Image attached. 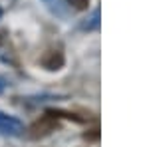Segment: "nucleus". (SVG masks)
<instances>
[{
	"mask_svg": "<svg viewBox=\"0 0 149 147\" xmlns=\"http://www.w3.org/2000/svg\"><path fill=\"white\" fill-rule=\"evenodd\" d=\"M56 127H58L56 117H52L50 113H46L44 117H40V119L30 127V131H32V137H40V135H46L50 131H54Z\"/></svg>",
	"mask_w": 149,
	"mask_h": 147,
	"instance_id": "f257e3e1",
	"label": "nucleus"
},
{
	"mask_svg": "<svg viewBox=\"0 0 149 147\" xmlns=\"http://www.w3.org/2000/svg\"><path fill=\"white\" fill-rule=\"evenodd\" d=\"M40 64L46 70H60L64 66V54L60 50H48V52H44V56L40 58Z\"/></svg>",
	"mask_w": 149,
	"mask_h": 147,
	"instance_id": "f03ea898",
	"label": "nucleus"
}]
</instances>
